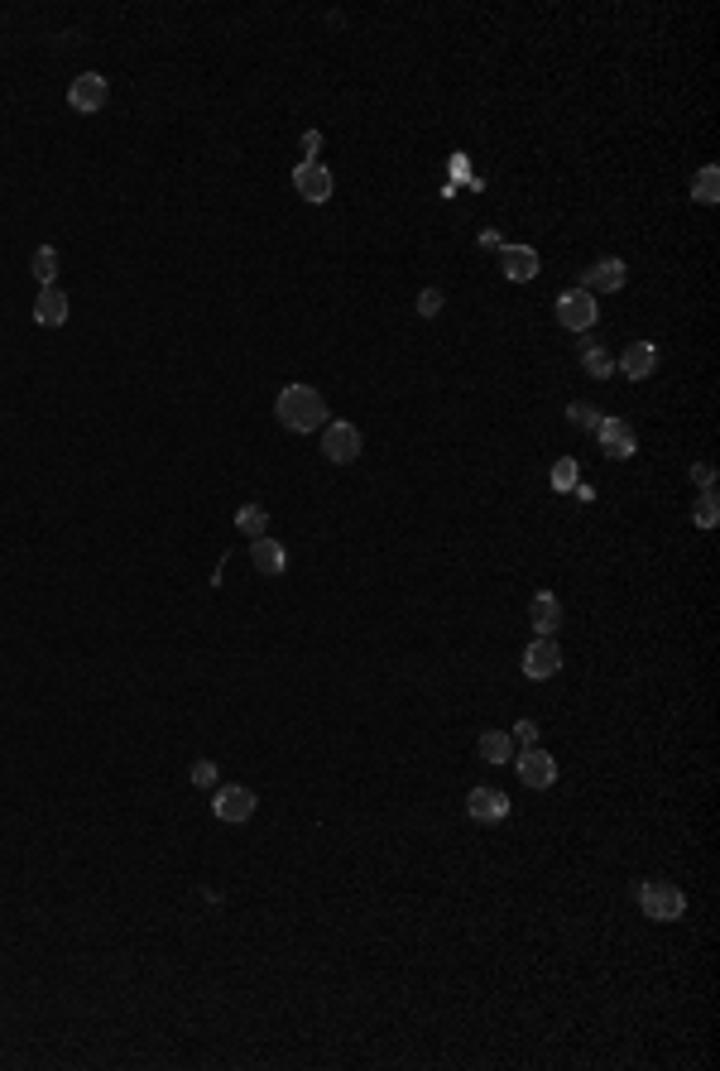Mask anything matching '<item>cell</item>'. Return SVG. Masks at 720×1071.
Returning a JSON list of instances; mask_svg holds the SVG:
<instances>
[{
    "label": "cell",
    "mask_w": 720,
    "mask_h": 1071,
    "mask_svg": "<svg viewBox=\"0 0 720 1071\" xmlns=\"http://www.w3.org/2000/svg\"><path fill=\"white\" fill-rule=\"evenodd\" d=\"M274 418L284 423L288 433H312V428L327 423V399L312 385H284L279 399H274Z\"/></svg>",
    "instance_id": "6da1fadb"
},
{
    "label": "cell",
    "mask_w": 720,
    "mask_h": 1071,
    "mask_svg": "<svg viewBox=\"0 0 720 1071\" xmlns=\"http://www.w3.org/2000/svg\"><path fill=\"white\" fill-rule=\"evenodd\" d=\"M639 908H644L653 923H677L687 913V894L668 884V879H644L639 884Z\"/></svg>",
    "instance_id": "7a4b0ae2"
},
{
    "label": "cell",
    "mask_w": 720,
    "mask_h": 1071,
    "mask_svg": "<svg viewBox=\"0 0 720 1071\" xmlns=\"http://www.w3.org/2000/svg\"><path fill=\"white\" fill-rule=\"evenodd\" d=\"M360 447H365V438H360L356 423H346V418L332 423V418H327V428H322V457H327V462H336V466L356 462Z\"/></svg>",
    "instance_id": "3957f363"
},
{
    "label": "cell",
    "mask_w": 720,
    "mask_h": 1071,
    "mask_svg": "<svg viewBox=\"0 0 720 1071\" xmlns=\"http://www.w3.org/2000/svg\"><path fill=\"white\" fill-rule=\"evenodd\" d=\"M255 807H260V798H255V788H245V783H226V788H216V798H212L216 822H250Z\"/></svg>",
    "instance_id": "277c9868"
},
{
    "label": "cell",
    "mask_w": 720,
    "mask_h": 1071,
    "mask_svg": "<svg viewBox=\"0 0 720 1071\" xmlns=\"http://www.w3.org/2000/svg\"><path fill=\"white\" fill-rule=\"evenodd\" d=\"M557 322H562L567 332H591V327H596V298L586 289L557 293Z\"/></svg>",
    "instance_id": "5b68a950"
},
{
    "label": "cell",
    "mask_w": 720,
    "mask_h": 1071,
    "mask_svg": "<svg viewBox=\"0 0 720 1071\" xmlns=\"http://www.w3.org/2000/svg\"><path fill=\"white\" fill-rule=\"evenodd\" d=\"M106 97H111V87H106V77H101V73L72 77L68 106L77 111V116H92V111H101V106H106Z\"/></svg>",
    "instance_id": "8992f818"
},
{
    "label": "cell",
    "mask_w": 720,
    "mask_h": 1071,
    "mask_svg": "<svg viewBox=\"0 0 720 1071\" xmlns=\"http://www.w3.org/2000/svg\"><path fill=\"white\" fill-rule=\"evenodd\" d=\"M596 442H600V452H605V457H615V462H624V457H634V452H639V438H634V428H629L624 418H600Z\"/></svg>",
    "instance_id": "52a82bcc"
},
{
    "label": "cell",
    "mask_w": 720,
    "mask_h": 1071,
    "mask_svg": "<svg viewBox=\"0 0 720 1071\" xmlns=\"http://www.w3.org/2000/svg\"><path fill=\"white\" fill-rule=\"evenodd\" d=\"M624 279H629V269H624V260H615V255H605V260H596V265L581 274V289L591 293H620L624 289Z\"/></svg>",
    "instance_id": "ba28073f"
},
{
    "label": "cell",
    "mask_w": 720,
    "mask_h": 1071,
    "mask_svg": "<svg viewBox=\"0 0 720 1071\" xmlns=\"http://www.w3.org/2000/svg\"><path fill=\"white\" fill-rule=\"evenodd\" d=\"M293 188H298V197H303V202L322 207V202L332 197L336 183H332V173L322 169V164H308V159H303V164L293 169Z\"/></svg>",
    "instance_id": "9c48e42d"
},
{
    "label": "cell",
    "mask_w": 720,
    "mask_h": 1071,
    "mask_svg": "<svg viewBox=\"0 0 720 1071\" xmlns=\"http://www.w3.org/2000/svg\"><path fill=\"white\" fill-rule=\"evenodd\" d=\"M557 668H562V649H557L552 639H543V634H538V639H533V644L524 649V678L543 682V678H552Z\"/></svg>",
    "instance_id": "30bf717a"
},
{
    "label": "cell",
    "mask_w": 720,
    "mask_h": 1071,
    "mask_svg": "<svg viewBox=\"0 0 720 1071\" xmlns=\"http://www.w3.org/2000/svg\"><path fill=\"white\" fill-rule=\"evenodd\" d=\"M658 370V346L653 341H629L620 351V375L624 380H648Z\"/></svg>",
    "instance_id": "8fae6325"
},
{
    "label": "cell",
    "mask_w": 720,
    "mask_h": 1071,
    "mask_svg": "<svg viewBox=\"0 0 720 1071\" xmlns=\"http://www.w3.org/2000/svg\"><path fill=\"white\" fill-rule=\"evenodd\" d=\"M519 779H524L528 788H552V779H557V764H552L548 750L528 745L524 755H519Z\"/></svg>",
    "instance_id": "7c38bea8"
},
{
    "label": "cell",
    "mask_w": 720,
    "mask_h": 1071,
    "mask_svg": "<svg viewBox=\"0 0 720 1071\" xmlns=\"http://www.w3.org/2000/svg\"><path fill=\"white\" fill-rule=\"evenodd\" d=\"M500 269L514 279V284H528L543 265H538V250H533V245H500Z\"/></svg>",
    "instance_id": "4fadbf2b"
},
{
    "label": "cell",
    "mask_w": 720,
    "mask_h": 1071,
    "mask_svg": "<svg viewBox=\"0 0 720 1071\" xmlns=\"http://www.w3.org/2000/svg\"><path fill=\"white\" fill-rule=\"evenodd\" d=\"M466 812L476 822H504L509 817V798H504L500 788H471L466 793Z\"/></svg>",
    "instance_id": "5bb4252c"
},
{
    "label": "cell",
    "mask_w": 720,
    "mask_h": 1071,
    "mask_svg": "<svg viewBox=\"0 0 720 1071\" xmlns=\"http://www.w3.org/2000/svg\"><path fill=\"white\" fill-rule=\"evenodd\" d=\"M68 293L58 289V284H48V289H39V298H34V322L39 327H63L68 322Z\"/></svg>",
    "instance_id": "9a60e30c"
},
{
    "label": "cell",
    "mask_w": 720,
    "mask_h": 1071,
    "mask_svg": "<svg viewBox=\"0 0 720 1071\" xmlns=\"http://www.w3.org/2000/svg\"><path fill=\"white\" fill-rule=\"evenodd\" d=\"M528 620H533V634L552 639V634L562 630V601H557L552 591H538V596H533V606H528Z\"/></svg>",
    "instance_id": "2e32d148"
},
{
    "label": "cell",
    "mask_w": 720,
    "mask_h": 1071,
    "mask_svg": "<svg viewBox=\"0 0 720 1071\" xmlns=\"http://www.w3.org/2000/svg\"><path fill=\"white\" fill-rule=\"evenodd\" d=\"M250 562H255V572H264V577H279L288 567V553L279 548V538H250Z\"/></svg>",
    "instance_id": "e0dca14e"
},
{
    "label": "cell",
    "mask_w": 720,
    "mask_h": 1071,
    "mask_svg": "<svg viewBox=\"0 0 720 1071\" xmlns=\"http://www.w3.org/2000/svg\"><path fill=\"white\" fill-rule=\"evenodd\" d=\"M581 366H586V375L591 380H605V375H615V356L600 346L596 337H586L581 341Z\"/></svg>",
    "instance_id": "ac0fdd59"
},
{
    "label": "cell",
    "mask_w": 720,
    "mask_h": 1071,
    "mask_svg": "<svg viewBox=\"0 0 720 1071\" xmlns=\"http://www.w3.org/2000/svg\"><path fill=\"white\" fill-rule=\"evenodd\" d=\"M692 197L701 202V207H716V202H720V169H716V164L696 169V178H692Z\"/></svg>",
    "instance_id": "d6986e66"
},
{
    "label": "cell",
    "mask_w": 720,
    "mask_h": 1071,
    "mask_svg": "<svg viewBox=\"0 0 720 1071\" xmlns=\"http://www.w3.org/2000/svg\"><path fill=\"white\" fill-rule=\"evenodd\" d=\"M29 269H34L39 289H48V284L58 279V250H53V245H39V250H34V260H29Z\"/></svg>",
    "instance_id": "ffe728a7"
},
{
    "label": "cell",
    "mask_w": 720,
    "mask_h": 1071,
    "mask_svg": "<svg viewBox=\"0 0 720 1071\" xmlns=\"http://www.w3.org/2000/svg\"><path fill=\"white\" fill-rule=\"evenodd\" d=\"M236 529L245 538H264V534H269V514H264L260 505H245V510L236 514Z\"/></svg>",
    "instance_id": "44dd1931"
},
{
    "label": "cell",
    "mask_w": 720,
    "mask_h": 1071,
    "mask_svg": "<svg viewBox=\"0 0 720 1071\" xmlns=\"http://www.w3.org/2000/svg\"><path fill=\"white\" fill-rule=\"evenodd\" d=\"M480 759H485V764H504V759H509V735L504 731L480 735Z\"/></svg>",
    "instance_id": "7402d4cb"
},
{
    "label": "cell",
    "mask_w": 720,
    "mask_h": 1071,
    "mask_svg": "<svg viewBox=\"0 0 720 1071\" xmlns=\"http://www.w3.org/2000/svg\"><path fill=\"white\" fill-rule=\"evenodd\" d=\"M720 495L716 490H701V500H696V529H716V519H720V505H716Z\"/></svg>",
    "instance_id": "603a6c76"
},
{
    "label": "cell",
    "mask_w": 720,
    "mask_h": 1071,
    "mask_svg": "<svg viewBox=\"0 0 720 1071\" xmlns=\"http://www.w3.org/2000/svg\"><path fill=\"white\" fill-rule=\"evenodd\" d=\"M576 486H581V466H576V457H562L552 466V490H576Z\"/></svg>",
    "instance_id": "cb8c5ba5"
},
{
    "label": "cell",
    "mask_w": 720,
    "mask_h": 1071,
    "mask_svg": "<svg viewBox=\"0 0 720 1071\" xmlns=\"http://www.w3.org/2000/svg\"><path fill=\"white\" fill-rule=\"evenodd\" d=\"M567 418H572L576 428H586V433H596V428H600V418H605V414H600V409H591V404H567Z\"/></svg>",
    "instance_id": "d4e9b609"
},
{
    "label": "cell",
    "mask_w": 720,
    "mask_h": 1071,
    "mask_svg": "<svg viewBox=\"0 0 720 1071\" xmlns=\"http://www.w3.org/2000/svg\"><path fill=\"white\" fill-rule=\"evenodd\" d=\"M442 303H447V298H442V289H423V293H418V313H423V317H437V313H442Z\"/></svg>",
    "instance_id": "484cf974"
},
{
    "label": "cell",
    "mask_w": 720,
    "mask_h": 1071,
    "mask_svg": "<svg viewBox=\"0 0 720 1071\" xmlns=\"http://www.w3.org/2000/svg\"><path fill=\"white\" fill-rule=\"evenodd\" d=\"M192 783H197V788H212V783H216V764H212V759H197V764H192Z\"/></svg>",
    "instance_id": "4316f807"
},
{
    "label": "cell",
    "mask_w": 720,
    "mask_h": 1071,
    "mask_svg": "<svg viewBox=\"0 0 720 1071\" xmlns=\"http://www.w3.org/2000/svg\"><path fill=\"white\" fill-rule=\"evenodd\" d=\"M692 481L701 490H716V466H711V462H696L692 466Z\"/></svg>",
    "instance_id": "83f0119b"
},
{
    "label": "cell",
    "mask_w": 720,
    "mask_h": 1071,
    "mask_svg": "<svg viewBox=\"0 0 720 1071\" xmlns=\"http://www.w3.org/2000/svg\"><path fill=\"white\" fill-rule=\"evenodd\" d=\"M514 735L524 740V750H528V745H538V721H528V716H524V721L514 726Z\"/></svg>",
    "instance_id": "f1b7e54d"
},
{
    "label": "cell",
    "mask_w": 720,
    "mask_h": 1071,
    "mask_svg": "<svg viewBox=\"0 0 720 1071\" xmlns=\"http://www.w3.org/2000/svg\"><path fill=\"white\" fill-rule=\"evenodd\" d=\"M317 149H322V130H308V135H303V154H308V164H317Z\"/></svg>",
    "instance_id": "f546056e"
}]
</instances>
